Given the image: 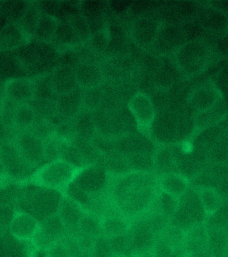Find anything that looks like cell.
Listing matches in <instances>:
<instances>
[{
	"mask_svg": "<svg viewBox=\"0 0 228 257\" xmlns=\"http://www.w3.org/2000/svg\"><path fill=\"white\" fill-rule=\"evenodd\" d=\"M160 26L152 18H140L132 27V38L138 46L148 48L154 45Z\"/></svg>",
	"mask_w": 228,
	"mask_h": 257,
	"instance_id": "obj_19",
	"label": "cell"
},
{
	"mask_svg": "<svg viewBox=\"0 0 228 257\" xmlns=\"http://www.w3.org/2000/svg\"><path fill=\"white\" fill-rule=\"evenodd\" d=\"M37 121V111L33 106L30 104L18 105L14 115V128L17 132L16 134L30 130Z\"/></svg>",
	"mask_w": 228,
	"mask_h": 257,
	"instance_id": "obj_23",
	"label": "cell"
},
{
	"mask_svg": "<svg viewBox=\"0 0 228 257\" xmlns=\"http://www.w3.org/2000/svg\"><path fill=\"white\" fill-rule=\"evenodd\" d=\"M3 84H4V83H3ZM4 97V88H3V85H2V87H0V103H1V102L2 101V99H3Z\"/></svg>",
	"mask_w": 228,
	"mask_h": 257,
	"instance_id": "obj_35",
	"label": "cell"
},
{
	"mask_svg": "<svg viewBox=\"0 0 228 257\" xmlns=\"http://www.w3.org/2000/svg\"><path fill=\"white\" fill-rule=\"evenodd\" d=\"M41 14H42V12L39 10L37 6L32 3H27L25 10L18 22L20 27L32 39L34 38V33H35Z\"/></svg>",
	"mask_w": 228,
	"mask_h": 257,
	"instance_id": "obj_26",
	"label": "cell"
},
{
	"mask_svg": "<svg viewBox=\"0 0 228 257\" xmlns=\"http://www.w3.org/2000/svg\"><path fill=\"white\" fill-rule=\"evenodd\" d=\"M211 56V51L206 43L191 40L180 45L175 50L174 63L181 74L194 76L207 69Z\"/></svg>",
	"mask_w": 228,
	"mask_h": 257,
	"instance_id": "obj_4",
	"label": "cell"
},
{
	"mask_svg": "<svg viewBox=\"0 0 228 257\" xmlns=\"http://www.w3.org/2000/svg\"><path fill=\"white\" fill-rule=\"evenodd\" d=\"M15 132L0 113V145L14 140Z\"/></svg>",
	"mask_w": 228,
	"mask_h": 257,
	"instance_id": "obj_31",
	"label": "cell"
},
{
	"mask_svg": "<svg viewBox=\"0 0 228 257\" xmlns=\"http://www.w3.org/2000/svg\"><path fill=\"white\" fill-rule=\"evenodd\" d=\"M74 72L78 87L85 90L100 87L104 79L100 67L93 63H79L74 67Z\"/></svg>",
	"mask_w": 228,
	"mask_h": 257,
	"instance_id": "obj_15",
	"label": "cell"
},
{
	"mask_svg": "<svg viewBox=\"0 0 228 257\" xmlns=\"http://www.w3.org/2000/svg\"><path fill=\"white\" fill-rule=\"evenodd\" d=\"M16 207L0 205V234L8 231L10 221Z\"/></svg>",
	"mask_w": 228,
	"mask_h": 257,
	"instance_id": "obj_30",
	"label": "cell"
},
{
	"mask_svg": "<svg viewBox=\"0 0 228 257\" xmlns=\"http://www.w3.org/2000/svg\"><path fill=\"white\" fill-rule=\"evenodd\" d=\"M58 24V20L54 16L42 12L33 39H35L38 42L50 44L54 40Z\"/></svg>",
	"mask_w": 228,
	"mask_h": 257,
	"instance_id": "obj_24",
	"label": "cell"
},
{
	"mask_svg": "<svg viewBox=\"0 0 228 257\" xmlns=\"http://www.w3.org/2000/svg\"><path fill=\"white\" fill-rule=\"evenodd\" d=\"M110 175L102 165H92L85 167L74 184L82 192L91 197L104 192L109 187Z\"/></svg>",
	"mask_w": 228,
	"mask_h": 257,
	"instance_id": "obj_8",
	"label": "cell"
},
{
	"mask_svg": "<svg viewBox=\"0 0 228 257\" xmlns=\"http://www.w3.org/2000/svg\"><path fill=\"white\" fill-rule=\"evenodd\" d=\"M87 211L88 210L84 206L64 194L58 214L68 232H78L79 224Z\"/></svg>",
	"mask_w": 228,
	"mask_h": 257,
	"instance_id": "obj_14",
	"label": "cell"
},
{
	"mask_svg": "<svg viewBox=\"0 0 228 257\" xmlns=\"http://www.w3.org/2000/svg\"><path fill=\"white\" fill-rule=\"evenodd\" d=\"M86 167L78 166L63 159L49 161L34 171L26 184L65 194Z\"/></svg>",
	"mask_w": 228,
	"mask_h": 257,
	"instance_id": "obj_2",
	"label": "cell"
},
{
	"mask_svg": "<svg viewBox=\"0 0 228 257\" xmlns=\"http://www.w3.org/2000/svg\"><path fill=\"white\" fill-rule=\"evenodd\" d=\"M36 250L32 242L16 239L8 231L0 234V257H33Z\"/></svg>",
	"mask_w": 228,
	"mask_h": 257,
	"instance_id": "obj_18",
	"label": "cell"
},
{
	"mask_svg": "<svg viewBox=\"0 0 228 257\" xmlns=\"http://www.w3.org/2000/svg\"><path fill=\"white\" fill-rule=\"evenodd\" d=\"M222 101V93L211 81L197 86L188 98L189 103L197 113L212 109Z\"/></svg>",
	"mask_w": 228,
	"mask_h": 257,
	"instance_id": "obj_10",
	"label": "cell"
},
{
	"mask_svg": "<svg viewBox=\"0 0 228 257\" xmlns=\"http://www.w3.org/2000/svg\"><path fill=\"white\" fill-rule=\"evenodd\" d=\"M4 97L18 105L30 104L35 98L36 83L29 77H16L4 81Z\"/></svg>",
	"mask_w": 228,
	"mask_h": 257,
	"instance_id": "obj_11",
	"label": "cell"
},
{
	"mask_svg": "<svg viewBox=\"0 0 228 257\" xmlns=\"http://www.w3.org/2000/svg\"><path fill=\"white\" fill-rule=\"evenodd\" d=\"M208 236V230L203 225H194L185 230L183 246L186 248V252L198 255L199 252L207 249Z\"/></svg>",
	"mask_w": 228,
	"mask_h": 257,
	"instance_id": "obj_21",
	"label": "cell"
},
{
	"mask_svg": "<svg viewBox=\"0 0 228 257\" xmlns=\"http://www.w3.org/2000/svg\"><path fill=\"white\" fill-rule=\"evenodd\" d=\"M51 87L56 95H62L72 92L78 87L74 67L60 65L49 77Z\"/></svg>",
	"mask_w": 228,
	"mask_h": 257,
	"instance_id": "obj_17",
	"label": "cell"
},
{
	"mask_svg": "<svg viewBox=\"0 0 228 257\" xmlns=\"http://www.w3.org/2000/svg\"><path fill=\"white\" fill-rule=\"evenodd\" d=\"M78 230L83 235L88 236L93 238H97L102 236L101 217L90 211H87L79 224Z\"/></svg>",
	"mask_w": 228,
	"mask_h": 257,
	"instance_id": "obj_27",
	"label": "cell"
},
{
	"mask_svg": "<svg viewBox=\"0 0 228 257\" xmlns=\"http://www.w3.org/2000/svg\"><path fill=\"white\" fill-rule=\"evenodd\" d=\"M40 222L23 210L15 209L10 221L8 232L21 241L32 242L38 231Z\"/></svg>",
	"mask_w": 228,
	"mask_h": 257,
	"instance_id": "obj_12",
	"label": "cell"
},
{
	"mask_svg": "<svg viewBox=\"0 0 228 257\" xmlns=\"http://www.w3.org/2000/svg\"><path fill=\"white\" fill-rule=\"evenodd\" d=\"M0 157L12 182L26 184L35 171L20 154L13 140L0 145Z\"/></svg>",
	"mask_w": 228,
	"mask_h": 257,
	"instance_id": "obj_5",
	"label": "cell"
},
{
	"mask_svg": "<svg viewBox=\"0 0 228 257\" xmlns=\"http://www.w3.org/2000/svg\"><path fill=\"white\" fill-rule=\"evenodd\" d=\"M158 187L160 192L180 200L188 191L190 181L181 173H165L158 177Z\"/></svg>",
	"mask_w": 228,
	"mask_h": 257,
	"instance_id": "obj_16",
	"label": "cell"
},
{
	"mask_svg": "<svg viewBox=\"0 0 228 257\" xmlns=\"http://www.w3.org/2000/svg\"><path fill=\"white\" fill-rule=\"evenodd\" d=\"M128 106L137 127L142 132L151 130L156 116V107L151 97L142 91L136 93L130 98Z\"/></svg>",
	"mask_w": 228,
	"mask_h": 257,
	"instance_id": "obj_9",
	"label": "cell"
},
{
	"mask_svg": "<svg viewBox=\"0 0 228 257\" xmlns=\"http://www.w3.org/2000/svg\"><path fill=\"white\" fill-rule=\"evenodd\" d=\"M109 180V197L122 215L133 219L150 209L159 193L158 177L153 173L131 171L112 176Z\"/></svg>",
	"mask_w": 228,
	"mask_h": 257,
	"instance_id": "obj_1",
	"label": "cell"
},
{
	"mask_svg": "<svg viewBox=\"0 0 228 257\" xmlns=\"http://www.w3.org/2000/svg\"><path fill=\"white\" fill-rule=\"evenodd\" d=\"M68 230L58 214L40 222L32 243L38 250L48 252L66 237Z\"/></svg>",
	"mask_w": 228,
	"mask_h": 257,
	"instance_id": "obj_6",
	"label": "cell"
},
{
	"mask_svg": "<svg viewBox=\"0 0 228 257\" xmlns=\"http://www.w3.org/2000/svg\"><path fill=\"white\" fill-rule=\"evenodd\" d=\"M30 185L31 189L20 193L16 203L18 205L16 209L27 212L39 222L57 215L64 194L52 189Z\"/></svg>",
	"mask_w": 228,
	"mask_h": 257,
	"instance_id": "obj_3",
	"label": "cell"
},
{
	"mask_svg": "<svg viewBox=\"0 0 228 257\" xmlns=\"http://www.w3.org/2000/svg\"><path fill=\"white\" fill-rule=\"evenodd\" d=\"M129 257H155V256L151 248V249L144 250V251L134 252V253L129 254Z\"/></svg>",
	"mask_w": 228,
	"mask_h": 257,
	"instance_id": "obj_33",
	"label": "cell"
},
{
	"mask_svg": "<svg viewBox=\"0 0 228 257\" xmlns=\"http://www.w3.org/2000/svg\"><path fill=\"white\" fill-rule=\"evenodd\" d=\"M132 225V220L120 213L101 218V233L107 239L125 235Z\"/></svg>",
	"mask_w": 228,
	"mask_h": 257,
	"instance_id": "obj_20",
	"label": "cell"
},
{
	"mask_svg": "<svg viewBox=\"0 0 228 257\" xmlns=\"http://www.w3.org/2000/svg\"><path fill=\"white\" fill-rule=\"evenodd\" d=\"M83 105V95L76 89L67 94L59 95L56 102V110L60 117L69 119L77 117Z\"/></svg>",
	"mask_w": 228,
	"mask_h": 257,
	"instance_id": "obj_22",
	"label": "cell"
},
{
	"mask_svg": "<svg viewBox=\"0 0 228 257\" xmlns=\"http://www.w3.org/2000/svg\"><path fill=\"white\" fill-rule=\"evenodd\" d=\"M91 48L95 52H102L109 44V36L108 32L105 30L95 33L91 39Z\"/></svg>",
	"mask_w": 228,
	"mask_h": 257,
	"instance_id": "obj_29",
	"label": "cell"
},
{
	"mask_svg": "<svg viewBox=\"0 0 228 257\" xmlns=\"http://www.w3.org/2000/svg\"><path fill=\"white\" fill-rule=\"evenodd\" d=\"M12 182L10 181L9 177H8V173L6 172L5 167L0 157V187L4 186V185H7L8 183Z\"/></svg>",
	"mask_w": 228,
	"mask_h": 257,
	"instance_id": "obj_32",
	"label": "cell"
},
{
	"mask_svg": "<svg viewBox=\"0 0 228 257\" xmlns=\"http://www.w3.org/2000/svg\"><path fill=\"white\" fill-rule=\"evenodd\" d=\"M198 195L203 212L207 217L216 213L221 205V196L215 189L203 187L199 189Z\"/></svg>",
	"mask_w": 228,
	"mask_h": 257,
	"instance_id": "obj_25",
	"label": "cell"
},
{
	"mask_svg": "<svg viewBox=\"0 0 228 257\" xmlns=\"http://www.w3.org/2000/svg\"><path fill=\"white\" fill-rule=\"evenodd\" d=\"M224 115L225 107L222 101L212 109L197 113L195 125L199 128L209 127L222 119Z\"/></svg>",
	"mask_w": 228,
	"mask_h": 257,
	"instance_id": "obj_28",
	"label": "cell"
},
{
	"mask_svg": "<svg viewBox=\"0 0 228 257\" xmlns=\"http://www.w3.org/2000/svg\"><path fill=\"white\" fill-rule=\"evenodd\" d=\"M32 40L19 24L10 22L0 29V53L20 50Z\"/></svg>",
	"mask_w": 228,
	"mask_h": 257,
	"instance_id": "obj_13",
	"label": "cell"
},
{
	"mask_svg": "<svg viewBox=\"0 0 228 257\" xmlns=\"http://www.w3.org/2000/svg\"><path fill=\"white\" fill-rule=\"evenodd\" d=\"M13 141L20 154L34 170L46 163L44 140L33 133L30 131L18 133Z\"/></svg>",
	"mask_w": 228,
	"mask_h": 257,
	"instance_id": "obj_7",
	"label": "cell"
},
{
	"mask_svg": "<svg viewBox=\"0 0 228 257\" xmlns=\"http://www.w3.org/2000/svg\"><path fill=\"white\" fill-rule=\"evenodd\" d=\"M181 257H199V255H197V254L189 253V252H185L184 254Z\"/></svg>",
	"mask_w": 228,
	"mask_h": 257,
	"instance_id": "obj_34",
	"label": "cell"
},
{
	"mask_svg": "<svg viewBox=\"0 0 228 257\" xmlns=\"http://www.w3.org/2000/svg\"><path fill=\"white\" fill-rule=\"evenodd\" d=\"M111 257H129V255L126 254H113Z\"/></svg>",
	"mask_w": 228,
	"mask_h": 257,
	"instance_id": "obj_36",
	"label": "cell"
}]
</instances>
